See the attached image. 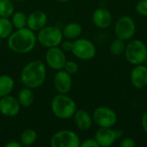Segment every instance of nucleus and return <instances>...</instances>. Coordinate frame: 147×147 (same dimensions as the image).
I'll use <instances>...</instances> for the list:
<instances>
[{"instance_id": "obj_1", "label": "nucleus", "mask_w": 147, "mask_h": 147, "mask_svg": "<svg viewBox=\"0 0 147 147\" xmlns=\"http://www.w3.org/2000/svg\"><path fill=\"white\" fill-rule=\"evenodd\" d=\"M37 43L35 32L28 28L16 29L8 38L9 48L16 53L26 54L33 51Z\"/></svg>"}, {"instance_id": "obj_4", "label": "nucleus", "mask_w": 147, "mask_h": 147, "mask_svg": "<svg viewBox=\"0 0 147 147\" xmlns=\"http://www.w3.org/2000/svg\"><path fill=\"white\" fill-rule=\"evenodd\" d=\"M127 61L132 65L145 64L147 59V46L140 40H130L124 52Z\"/></svg>"}, {"instance_id": "obj_26", "label": "nucleus", "mask_w": 147, "mask_h": 147, "mask_svg": "<svg viewBox=\"0 0 147 147\" xmlns=\"http://www.w3.org/2000/svg\"><path fill=\"white\" fill-rule=\"evenodd\" d=\"M78 69H79L78 64L73 60H66V62L64 65V68H63V70H65L66 72H68L71 76L76 74L78 71Z\"/></svg>"}, {"instance_id": "obj_7", "label": "nucleus", "mask_w": 147, "mask_h": 147, "mask_svg": "<svg viewBox=\"0 0 147 147\" xmlns=\"http://www.w3.org/2000/svg\"><path fill=\"white\" fill-rule=\"evenodd\" d=\"M80 138L72 130L63 129L56 132L50 140L52 147H79Z\"/></svg>"}, {"instance_id": "obj_3", "label": "nucleus", "mask_w": 147, "mask_h": 147, "mask_svg": "<svg viewBox=\"0 0 147 147\" xmlns=\"http://www.w3.org/2000/svg\"><path fill=\"white\" fill-rule=\"evenodd\" d=\"M76 102L68 96V94L58 93L51 101V110L55 117L60 120H68L72 118L77 111Z\"/></svg>"}, {"instance_id": "obj_2", "label": "nucleus", "mask_w": 147, "mask_h": 147, "mask_svg": "<svg viewBox=\"0 0 147 147\" xmlns=\"http://www.w3.org/2000/svg\"><path fill=\"white\" fill-rule=\"evenodd\" d=\"M47 78V66L40 60H33L24 65L21 71V82L25 87L38 89Z\"/></svg>"}, {"instance_id": "obj_36", "label": "nucleus", "mask_w": 147, "mask_h": 147, "mask_svg": "<svg viewBox=\"0 0 147 147\" xmlns=\"http://www.w3.org/2000/svg\"><path fill=\"white\" fill-rule=\"evenodd\" d=\"M2 40H2V39H1V38H0V45H1V44H2Z\"/></svg>"}, {"instance_id": "obj_35", "label": "nucleus", "mask_w": 147, "mask_h": 147, "mask_svg": "<svg viewBox=\"0 0 147 147\" xmlns=\"http://www.w3.org/2000/svg\"><path fill=\"white\" fill-rule=\"evenodd\" d=\"M145 65H146V67H147V59H146V62H145Z\"/></svg>"}, {"instance_id": "obj_37", "label": "nucleus", "mask_w": 147, "mask_h": 147, "mask_svg": "<svg viewBox=\"0 0 147 147\" xmlns=\"http://www.w3.org/2000/svg\"><path fill=\"white\" fill-rule=\"evenodd\" d=\"M146 88H147V86H146ZM146 92H147V89H146Z\"/></svg>"}, {"instance_id": "obj_32", "label": "nucleus", "mask_w": 147, "mask_h": 147, "mask_svg": "<svg viewBox=\"0 0 147 147\" xmlns=\"http://www.w3.org/2000/svg\"><path fill=\"white\" fill-rule=\"evenodd\" d=\"M5 147H22V144L20 143V141H16V140H10L9 142H7L5 145Z\"/></svg>"}, {"instance_id": "obj_14", "label": "nucleus", "mask_w": 147, "mask_h": 147, "mask_svg": "<svg viewBox=\"0 0 147 147\" xmlns=\"http://www.w3.org/2000/svg\"><path fill=\"white\" fill-rule=\"evenodd\" d=\"M130 81L136 89H144L147 86V67L145 64L134 65L130 73Z\"/></svg>"}, {"instance_id": "obj_6", "label": "nucleus", "mask_w": 147, "mask_h": 147, "mask_svg": "<svg viewBox=\"0 0 147 147\" xmlns=\"http://www.w3.org/2000/svg\"><path fill=\"white\" fill-rule=\"evenodd\" d=\"M71 53L80 60H90L96 54V47L95 44L85 38H78L73 40Z\"/></svg>"}, {"instance_id": "obj_23", "label": "nucleus", "mask_w": 147, "mask_h": 147, "mask_svg": "<svg viewBox=\"0 0 147 147\" xmlns=\"http://www.w3.org/2000/svg\"><path fill=\"white\" fill-rule=\"evenodd\" d=\"M14 31V27L10 18L0 17V38L2 40L8 39Z\"/></svg>"}, {"instance_id": "obj_9", "label": "nucleus", "mask_w": 147, "mask_h": 147, "mask_svg": "<svg viewBox=\"0 0 147 147\" xmlns=\"http://www.w3.org/2000/svg\"><path fill=\"white\" fill-rule=\"evenodd\" d=\"M93 122L98 127H113L118 120L115 110L106 106H100L96 108L92 115Z\"/></svg>"}, {"instance_id": "obj_25", "label": "nucleus", "mask_w": 147, "mask_h": 147, "mask_svg": "<svg viewBox=\"0 0 147 147\" xmlns=\"http://www.w3.org/2000/svg\"><path fill=\"white\" fill-rule=\"evenodd\" d=\"M15 12V5L11 0H0V17L10 18Z\"/></svg>"}, {"instance_id": "obj_17", "label": "nucleus", "mask_w": 147, "mask_h": 147, "mask_svg": "<svg viewBox=\"0 0 147 147\" xmlns=\"http://www.w3.org/2000/svg\"><path fill=\"white\" fill-rule=\"evenodd\" d=\"M76 127L82 131L89 130L93 124V118L90 114L84 109H77L72 116Z\"/></svg>"}, {"instance_id": "obj_20", "label": "nucleus", "mask_w": 147, "mask_h": 147, "mask_svg": "<svg viewBox=\"0 0 147 147\" xmlns=\"http://www.w3.org/2000/svg\"><path fill=\"white\" fill-rule=\"evenodd\" d=\"M15 88V81L12 77L3 74L0 75V98L10 95Z\"/></svg>"}, {"instance_id": "obj_19", "label": "nucleus", "mask_w": 147, "mask_h": 147, "mask_svg": "<svg viewBox=\"0 0 147 147\" xmlns=\"http://www.w3.org/2000/svg\"><path fill=\"white\" fill-rule=\"evenodd\" d=\"M21 107L22 108H29L34 101V94L33 92V89L28 87H25L21 89L16 96Z\"/></svg>"}, {"instance_id": "obj_27", "label": "nucleus", "mask_w": 147, "mask_h": 147, "mask_svg": "<svg viewBox=\"0 0 147 147\" xmlns=\"http://www.w3.org/2000/svg\"><path fill=\"white\" fill-rule=\"evenodd\" d=\"M135 10L140 16L147 17V0H140L135 5Z\"/></svg>"}, {"instance_id": "obj_33", "label": "nucleus", "mask_w": 147, "mask_h": 147, "mask_svg": "<svg viewBox=\"0 0 147 147\" xmlns=\"http://www.w3.org/2000/svg\"><path fill=\"white\" fill-rule=\"evenodd\" d=\"M56 1L60 2V3H67V2H69V1H71V0H56Z\"/></svg>"}, {"instance_id": "obj_13", "label": "nucleus", "mask_w": 147, "mask_h": 147, "mask_svg": "<svg viewBox=\"0 0 147 147\" xmlns=\"http://www.w3.org/2000/svg\"><path fill=\"white\" fill-rule=\"evenodd\" d=\"M53 87L59 94H68L72 87L71 75L63 69L57 71L53 77Z\"/></svg>"}, {"instance_id": "obj_18", "label": "nucleus", "mask_w": 147, "mask_h": 147, "mask_svg": "<svg viewBox=\"0 0 147 147\" xmlns=\"http://www.w3.org/2000/svg\"><path fill=\"white\" fill-rule=\"evenodd\" d=\"M63 36L65 39L74 40L78 38H79L83 33V28L81 24L76 22H71L65 25V27L62 29Z\"/></svg>"}, {"instance_id": "obj_12", "label": "nucleus", "mask_w": 147, "mask_h": 147, "mask_svg": "<svg viewBox=\"0 0 147 147\" xmlns=\"http://www.w3.org/2000/svg\"><path fill=\"white\" fill-rule=\"evenodd\" d=\"M21 105L16 97L8 95L0 98V113L6 117H15L21 110Z\"/></svg>"}, {"instance_id": "obj_31", "label": "nucleus", "mask_w": 147, "mask_h": 147, "mask_svg": "<svg viewBox=\"0 0 147 147\" xmlns=\"http://www.w3.org/2000/svg\"><path fill=\"white\" fill-rule=\"evenodd\" d=\"M141 126L144 132L147 134V112L144 113V115L141 117Z\"/></svg>"}, {"instance_id": "obj_29", "label": "nucleus", "mask_w": 147, "mask_h": 147, "mask_svg": "<svg viewBox=\"0 0 147 147\" xmlns=\"http://www.w3.org/2000/svg\"><path fill=\"white\" fill-rule=\"evenodd\" d=\"M72 45H73V40L66 39L65 40H62L59 47L65 53H66V52H71Z\"/></svg>"}, {"instance_id": "obj_5", "label": "nucleus", "mask_w": 147, "mask_h": 147, "mask_svg": "<svg viewBox=\"0 0 147 147\" xmlns=\"http://www.w3.org/2000/svg\"><path fill=\"white\" fill-rule=\"evenodd\" d=\"M37 42L47 48L59 47L64 36L62 30L55 26H45L37 32Z\"/></svg>"}, {"instance_id": "obj_24", "label": "nucleus", "mask_w": 147, "mask_h": 147, "mask_svg": "<svg viewBox=\"0 0 147 147\" xmlns=\"http://www.w3.org/2000/svg\"><path fill=\"white\" fill-rule=\"evenodd\" d=\"M126 45L127 44H126L125 40L119 39V38L115 39L111 42L110 47H109L110 53L114 56H120L121 54H124V52L126 49Z\"/></svg>"}, {"instance_id": "obj_21", "label": "nucleus", "mask_w": 147, "mask_h": 147, "mask_svg": "<svg viewBox=\"0 0 147 147\" xmlns=\"http://www.w3.org/2000/svg\"><path fill=\"white\" fill-rule=\"evenodd\" d=\"M37 140V133L34 129L28 128L25 129L20 136V143L22 146L28 147L34 145Z\"/></svg>"}, {"instance_id": "obj_11", "label": "nucleus", "mask_w": 147, "mask_h": 147, "mask_svg": "<svg viewBox=\"0 0 147 147\" xmlns=\"http://www.w3.org/2000/svg\"><path fill=\"white\" fill-rule=\"evenodd\" d=\"M46 65L53 70L59 71L64 68V65L67 60L65 53L60 48V47H54L47 48L45 53Z\"/></svg>"}, {"instance_id": "obj_34", "label": "nucleus", "mask_w": 147, "mask_h": 147, "mask_svg": "<svg viewBox=\"0 0 147 147\" xmlns=\"http://www.w3.org/2000/svg\"><path fill=\"white\" fill-rule=\"evenodd\" d=\"M15 1H16V2H25L27 0H15Z\"/></svg>"}, {"instance_id": "obj_10", "label": "nucleus", "mask_w": 147, "mask_h": 147, "mask_svg": "<svg viewBox=\"0 0 147 147\" xmlns=\"http://www.w3.org/2000/svg\"><path fill=\"white\" fill-rule=\"evenodd\" d=\"M122 137V131L113 127H99L94 135L99 146H111L117 140Z\"/></svg>"}, {"instance_id": "obj_16", "label": "nucleus", "mask_w": 147, "mask_h": 147, "mask_svg": "<svg viewBox=\"0 0 147 147\" xmlns=\"http://www.w3.org/2000/svg\"><path fill=\"white\" fill-rule=\"evenodd\" d=\"M48 22L47 15L42 10H35L28 16L27 28L34 32H38L45 26Z\"/></svg>"}, {"instance_id": "obj_22", "label": "nucleus", "mask_w": 147, "mask_h": 147, "mask_svg": "<svg viewBox=\"0 0 147 147\" xmlns=\"http://www.w3.org/2000/svg\"><path fill=\"white\" fill-rule=\"evenodd\" d=\"M28 16L22 11H15L10 16V21L15 29H20L27 27Z\"/></svg>"}, {"instance_id": "obj_15", "label": "nucleus", "mask_w": 147, "mask_h": 147, "mask_svg": "<svg viewBox=\"0 0 147 147\" xmlns=\"http://www.w3.org/2000/svg\"><path fill=\"white\" fill-rule=\"evenodd\" d=\"M92 22L98 28H108L110 27L113 22V16L111 12L106 8H97L92 14Z\"/></svg>"}, {"instance_id": "obj_30", "label": "nucleus", "mask_w": 147, "mask_h": 147, "mask_svg": "<svg viewBox=\"0 0 147 147\" xmlns=\"http://www.w3.org/2000/svg\"><path fill=\"white\" fill-rule=\"evenodd\" d=\"M120 146L121 147H135L136 146V142L133 138L127 137V138H124L121 143H120Z\"/></svg>"}, {"instance_id": "obj_8", "label": "nucleus", "mask_w": 147, "mask_h": 147, "mask_svg": "<svg viewBox=\"0 0 147 147\" xmlns=\"http://www.w3.org/2000/svg\"><path fill=\"white\" fill-rule=\"evenodd\" d=\"M114 31L116 38L121 39L125 41L130 40L134 38L136 33L135 22L129 16H122L115 22Z\"/></svg>"}, {"instance_id": "obj_28", "label": "nucleus", "mask_w": 147, "mask_h": 147, "mask_svg": "<svg viewBox=\"0 0 147 147\" xmlns=\"http://www.w3.org/2000/svg\"><path fill=\"white\" fill-rule=\"evenodd\" d=\"M80 147H99V145L95 138H89L81 141Z\"/></svg>"}]
</instances>
